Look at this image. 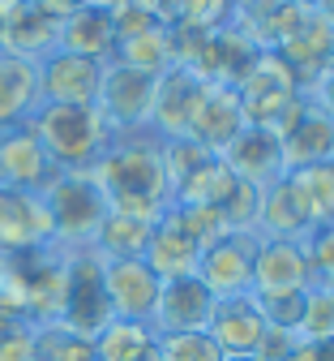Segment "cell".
<instances>
[{
	"label": "cell",
	"instance_id": "cell-33",
	"mask_svg": "<svg viewBox=\"0 0 334 361\" xmlns=\"http://www.w3.org/2000/svg\"><path fill=\"white\" fill-rule=\"evenodd\" d=\"M167 215L176 219V228L193 241L198 250H206V245H214L223 233H227V224H223V215L214 211V207H198V202H172L167 207Z\"/></svg>",
	"mask_w": 334,
	"mask_h": 361
},
{
	"label": "cell",
	"instance_id": "cell-42",
	"mask_svg": "<svg viewBox=\"0 0 334 361\" xmlns=\"http://www.w3.org/2000/svg\"><path fill=\"white\" fill-rule=\"evenodd\" d=\"M288 361H334V340H296Z\"/></svg>",
	"mask_w": 334,
	"mask_h": 361
},
{
	"label": "cell",
	"instance_id": "cell-17",
	"mask_svg": "<svg viewBox=\"0 0 334 361\" xmlns=\"http://www.w3.org/2000/svg\"><path fill=\"white\" fill-rule=\"evenodd\" d=\"M214 310V293L198 280V276H176L163 280L159 288V305H155V336H184V331H206Z\"/></svg>",
	"mask_w": 334,
	"mask_h": 361
},
{
	"label": "cell",
	"instance_id": "cell-38",
	"mask_svg": "<svg viewBox=\"0 0 334 361\" xmlns=\"http://www.w3.org/2000/svg\"><path fill=\"white\" fill-rule=\"evenodd\" d=\"M34 323L26 319H0V361H30Z\"/></svg>",
	"mask_w": 334,
	"mask_h": 361
},
{
	"label": "cell",
	"instance_id": "cell-4",
	"mask_svg": "<svg viewBox=\"0 0 334 361\" xmlns=\"http://www.w3.org/2000/svg\"><path fill=\"white\" fill-rule=\"evenodd\" d=\"M236 99H240L249 125L278 129L292 116V108L304 99V86L274 52H257V61L245 69L240 82H236Z\"/></svg>",
	"mask_w": 334,
	"mask_h": 361
},
{
	"label": "cell",
	"instance_id": "cell-48",
	"mask_svg": "<svg viewBox=\"0 0 334 361\" xmlns=\"http://www.w3.org/2000/svg\"><path fill=\"white\" fill-rule=\"evenodd\" d=\"M223 361H257V357H223Z\"/></svg>",
	"mask_w": 334,
	"mask_h": 361
},
{
	"label": "cell",
	"instance_id": "cell-28",
	"mask_svg": "<svg viewBox=\"0 0 334 361\" xmlns=\"http://www.w3.org/2000/svg\"><path fill=\"white\" fill-rule=\"evenodd\" d=\"M90 344H94V361H141V357L159 344V336H155L150 323L112 319Z\"/></svg>",
	"mask_w": 334,
	"mask_h": 361
},
{
	"label": "cell",
	"instance_id": "cell-39",
	"mask_svg": "<svg viewBox=\"0 0 334 361\" xmlns=\"http://www.w3.org/2000/svg\"><path fill=\"white\" fill-rule=\"evenodd\" d=\"M300 310H304V293H292V297H266L262 301V314L270 327H283V331H296L300 327Z\"/></svg>",
	"mask_w": 334,
	"mask_h": 361
},
{
	"label": "cell",
	"instance_id": "cell-20",
	"mask_svg": "<svg viewBox=\"0 0 334 361\" xmlns=\"http://www.w3.org/2000/svg\"><path fill=\"white\" fill-rule=\"evenodd\" d=\"M0 39H5V52L22 56V61H43L47 52L60 48V22L47 18L39 5L30 0H9L5 22H0Z\"/></svg>",
	"mask_w": 334,
	"mask_h": 361
},
{
	"label": "cell",
	"instance_id": "cell-24",
	"mask_svg": "<svg viewBox=\"0 0 334 361\" xmlns=\"http://www.w3.org/2000/svg\"><path fill=\"white\" fill-rule=\"evenodd\" d=\"M60 48L73 52V56H86V61H99L108 65L116 56V26H112V13L108 9H77L60 22Z\"/></svg>",
	"mask_w": 334,
	"mask_h": 361
},
{
	"label": "cell",
	"instance_id": "cell-31",
	"mask_svg": "<svg viewBox=\"0 0 334 361\" xmlns=\"http://www.w3.org/2000/svg\"><path fill=\"white\" fill-rule=\"evenodd\" d=\"M30 361H94V344L65 323H39Z\"/></svg>",
	"mask_w": 334,
	"mask_h": 361
},
{
	"label": "cell",
	"instance_id": "cell-35",
	"mask_svg": "<svg viewBox=\"0 0 334 361\" xmlns=\"http://www.w3.org/2000/svg\"><path fill=\"white\" fill-rule=\"evenodd\" d=\"M112 26H116V43H124V39H137V35L163 30L167 26V9L146 5V0H120V5L112 9Z\"/></svg>",
	"mask_w": 334,
	"mask_h": 361
},
{
	"label": "cell",
	"instance_id": "cell-45",
	"mask_svg": "<svg viewBox=\"0 0 334 361\" xmlns=\"http://www.w3.org/2000/svg\"><path fill=\"white\" fill-rule=\"evenodd\" d=\"M90 5H94V9H108V13H112V9L120 5V0H90Z\"/></svg>",
	"mask_w": 334,
	"mask_h": 361
},
{
	"label": "cell",
	"instance_id": "cell-37",
	"mask_svg": "<svg viewBox=\"0 0 334 361\" xmlns=\"http://www.w3.org/2000/svg\"><path fill=\"white\" fill-rule=\"evenodd\" d=\"M300 250H304V258H309L313 280L334 276V219H330V224H313V228L300 237Z\"/></svg>",
	"mask_w": 334,
	"mask_h": 361
},
{
	"label": "cell",
	"instance_id": "cell-1",
	"mask_svg": "<svg viewBox=\"0 0 334 361\" xmlns=\"http://www.w3.org/2000/svg\"><path fill=\"white\" fill-rule=\"evenodd\" d=\"M90 176L99 180V190H103L112 211L159 219L172 207V180H167V164H163V142L150 129L112 138V147L90 168Z\"/></svg>",
	"mask_w": 334,
	"mask_h": 361
},
{
	"label": "cell",
	"instance_id": "cell-47",
	"mask_svg": "<svg viewBox=\"0 0 334 361\" xmlns=\"http://www.w3.org/2000/svg\"><path fill=\"white\" fill-rule=\"evenodd\" d=\"M146 5H159V9H167V5H172V0H146Z\"/></svg>",
	"mask_w": 334,
	"mask_h": 361
},
{
	"label": "cell",
	"instance_id": "cell-3",
	"mask_svg": "<svg viewBox=\"0 0 334 361\" xmlns=\"http://www.w3.org/2000/svg\"><path fill=\"white\" fill-rule=\"evenodd\" d=\"M43 207L52 219L56 250H90L112 211L90 172H56L52 185L43 190Z\"/></svg>",
	"mask_w": 334,
	"mask_h": 361
},
{
	"label": "cell",
	"instance_id": "cell-36",
	"mask_svg": "<svg viewBox=\"0 0 334 361\" xmlns=\"http://www.w3.org/2000/svg\"><path fill=\"white\" fill-rule=\"evenodd\" d=\"M159 361H223V348L206 331L159 336Z\"/></svg>",
	"mask_w": 334,
	"mask_h": 361
},
{
	"label": "cell",
	"instance_id": "cell-29",
	"mask_svg": "<svg viewBox=\"0 0 334 361\" xmlns=\"http://www.w3.org/2000/svg\"><path fill=\"white\" fill-rule=\"evenodd\" d=\"M112 61H120V65H129V69H141V73H155V78L167 73V69L176 65L167 26H163V30H150V35H137V39L116 43V56H112Z\"/></svg>",
	"mask_w": 334,
	"mask_h": 361
},
{
	"label": "cell",
	"instance_id": "cell-15",
	"mask_svg": "<svg viewBox=\"0 0 334 361\" xmlns=\"http://www.w3.org/2000/svg\"><path fill=\"white\" fill-rule=\"evenodd\" d=\"M202 78L184 65H172L167 73H159V86H155V104H150V133L159 142H176L188 133V121H193V108L202 99Z\"/></svg>",
	"mask_w": 334,
	"mask_h": 361
},
{
	"label": "cell",
	"instance_id": "cell-18",
	"mask_svg": "<svg viewBox=\"0 0 334 361\" xmlns=\"http://www.w3.org/2000/svg\"><path fill=\"white\" fill-rule=\"evenodd\" d=\"M313 284V271H309V258L300 250V241H266L257 245V258H253V297L266 301V297H292V293H304Z\"/></svg>",
	"mask_w": 334,
	"mask_h": 361
},
{
	"label": "cell",
	"instance_id": "cell-11",
	"mask_svg": "<svg viewBox=\"0 0 334 361\" xmlns=\"http://www.w3.org/2000/svg\"><path fill=\"white\" fill-rule=\"evenodd\" d=\"M270 331L262 301L253 293H231V297H214L206 336L223 348V357H253L262 336Z\"/></svg>",
	"mask_w": 334,
	"mask_h": 361
},
{
	"label": "cell",
	"instance_id": "cell-40",
	"mask_svg": "<svg viewBox=\"0 0 334 361\" xmlns=\"http://www.w3.org/2000/svg\"><path fill=\"white\" fill-rule=\"evenodd\" d=\"M296 331H283V327H270L266 336H262V344H257V361H288V353L296 348Z\"/></svg>",
	"mask_w": 334,
	"mask_h": 361
},
{
	"label": "cell",
	"instance_id": "cell-30",
	"mask_svg": "<svg viewBox=\"0 0 334 361\" xmlns=\"http://www.w3.org/2000/svg\"><path fill=\"white\" fill-rule=\"evenodd\" d=\"M296 180V190L313 215V224H330L334 219V159L309 164V168H292L288 172Z\"/></svg>",
	"mask_w": 334,
	"mask_h": 361
},
{
	"label": "cell",
	"instance_id": "cell-46",
	"mask_svg": "<svg viewBox=\"0 0 334 361\" xmlns=\"http://www.w3.org/2000/svg\"><path fill=\"white\" fill-rule=\"evenodd\" d=\"M141 361H159V344H155V348H150L146 357H141Z\"/></svg>",
	"mask_w": 334,
	"mask_h": 361
},
{
	"label": "cell",
	"instance_id": "cell-23",
	"mask_svg": "<svg viewBox=\"0 0 334 361\" xmlns=\"http://www.w3.org/2000/svg\"><path fill=\"white\" fill-rule=\"evenodd\" d=\"M274 56L300 78V86H309L317 73H326V69L334 65V26H330L321 13H309V18L300 22V30L283 43Z\"/></svg>",
	"mask_w": 334,
	"mask_h": 361
},
{
	"label": "cell",
	"instance_id": "cell-9",
	"mask_svg": "<svg viewBox=\"0 0 334 361\" xmlns=\"http://www.w3.org/2000/svg\"><path fill=\"white\" fill-rule=\"evenodd\" d=\"M257 245H262L257 233H223L214 245L202 250V258H198V280H202L214 297L249 293V288H253V258H257Z\"/></svg>",
	"mask_w": 334,
	"mask_h": 361
},
{
	"label": "cell",
	"instance_id": "cell-22",
	"mask_svg": "<svg viewBox=\"0 0 334 361\" xmlns=\"http://www.w3.org/2000/svg\"><path fill=\"white\" fill-rule=\"evenodd\" d=\"M257 61V48L236 30V26H223L214 35L202 39V48L193 56V65H184V69H193L202 82H223V86H236L245 78V69Z\"/></svg>",
	"mask_w": 334,
	"mask_h": 361
},
{
	"label": "cell",
	"instance_id": "cell-44",
	"mask_svg": "<svg viewBox=\"0 0 334 361\" xmlns=\"http://www.w3.org/2000/svg\"><path fill=\"white\" fill-rule=\"evenodd\" d=\"M313 13H321V18L334 26V0H313Z\"/></svg>",
	"mask_w": 334,
	"mask_h": 361
},
{
	"label": "cell",
	"instance_id": "cell-27",
	"mask_svg": "<svg viewBox=\"0 0 334 361\" xmlns=\"http://www.w3.org/2000/svg\"><path fill=\"white\" fill-rule=\"evenodd\" d=\"M150 233H155V219L129 215V211H108L99 237H94V250H99L103 258H141Z\"/></svg>",
	"mask_w": 334,
	"mask_h": 361
},
{
	"label": "cell",
	"instance_id": "cell-2",
	"mask_svg": "<svg viewBox=\"0 0 334 361\" xmlns=\"http://www.w3.org/2000/svg\"><path fill=\"white\" fill-rule=\"evenodd\" d=\"M26 125L56 172H90L116 138L94 104H39Z\"/></svg>",
	"mask_w": 334,
	"mask_h": 361
},
{
	"label": "cell",
	"instance_id": "cell-7",
	"mask_svg": "<svg viewBox=\"0 0 334 361\" xmlns=\"http://www.w3.org/2000/svg\"><path fill=\"white\" fill-rule=\"evenodd\" d=\"M103 288H108L112 319L150 323L163 280L146 267V258H103Z\"/></svg>",
	"mask_w": 334,
	"mask_h": 361
},
{
	"label": "cell",
	"instance_id": "cell-21",
	"mask_svg": "<svg viewBox=\"0 0 334 361\" xmlns=\"http://www.w3.org/2000/svg\"><path fill=\"white\" fill-rule=\"evenodd\" d=\"M313 228V215L296 190L292 176H278L274 185L262 190V207H257V237L266 241H300Z\"/></svg>",
	"mask_w": 334,
	"mask_h": 361
},
{
	"label": "cell",
	"instance_id": "cell-19",
	"mask_svg": "<svg viewBox=\"0 0 334 361\" xmlns=\"http://www.w3.org/2000/svg\"><path fill=\"white\" fill-rule=\"evenodd\" d=\"M249 121H245V108L236 99V86H223V82H206L202 86V99L193 108V121H188V133L184 138H193L198 147L223 155V147L240 133Z\"/></svg>",
	"mask_w": 334,
	"mask_h": 361
},
{
	"label": "cell",
	"instance_id": "cell-43",
	"mask_svg": "<svg viewBox=\"0 0 334 361\" xmlns=\"http://www.w3.org/2000/svg\"><path fill=\"white\" fill-rule=\"evenodd\" d=\"M30 5H39L47 18H56V22H65L69 13H77V9H86L90 0H30Z\"/></svg>",
	"mask_w": 334,
	"mask_h": 361
},
{
	"label": "cell",
	"instance_id": "cell-16",
	"mask_svg": "<svg viewBox=\"0 0 334 361\" xmlns=\"http://www.w3.org/2000/svg\"><path fill=\"white\" fill-rule=\"evenodd\" d=\"M274 133L283 138V159H288V172L292 168L321 164V159H334V116L321 112L309 95L292 108V116L283 121Z\"/></svg>",
	"mask_w": 334,
	"mask_h": 361
},
{
	"label": "cell",
	"instance_id": "cell-50",
	"mask_svg": "<svg viewBox=\"0 0 334 361\" xmlns=\"http://www.w3.org/2000/svg\"><path fill=\"white\" fill-rule=\"evenodd\" d=\"M231 5H245V0H231Z\"/></svg>",
	"mask_w": 334,
	"mask_h": 361
},
{
	"label": "cell",
	"instance_id": "cell-32",
	"mask_svg": "<svg viewBox=\"0 0 334 361\" xmlns=\"http://www.w3.org/2000/svg\"><path fill=\"white\" fill-rule=\"evenodd\" d=\"M231 18H236L231 0H172L167 5L172 26H188V30H202V35H214V30L231 26Z\"/></svg>",
	"mask_w": 334,
	"mask_h": 361
},
{
	"label": "cell",
	"instance_id": "cell-34",
	"mask_svg": "<svg viewBox=\"0 0 334 361\" xmlns=\"http://www.w3.org/2000/svg\"><path fill=\"white\" fill-rule=\"evenodd\" d=\"M300 340H334V293L313 280L304 288V310H300V327H296Z\"/></svg>",
	"mask_w": 334,
	"mask_h": 361
},
{
	"label": "cell",
	"instance_id": "cell-12",
	"mask_svg": "<svg viewBox=\"0 0 334 361\" xmlns=\"http://www.w3.org/2000/svg\"><path fill=\"white\" fill-rule=\"evenodd\" d=\"M39 104H94L103 86V65L65 48L47 52L39 65Z\"/></svg>",
	"mask_w": 334,
	"mask_h": 361
},
{
	"label": "cell",
	"instance_id": "cell-25",
	"mask_svg": "<svg viewBox=\"0 0 334 361\" xmlns=\"http://www.w3.org/2000/svg\"><path fill=\"white\" fill-rule=\"evenodd\" d=\"M39 108V69L34 61L0 52V129L26 125Z\"/></svg>",
	"mask_w": 334,
	"mask_h": 361
},
{
	"label": "cell",
	"instance_id": "cell-41",
	"mask_svg": "<svg viewBox=\"0 0 334 361\" xmlns=\"http://www.w3.org/2000/svg\"><path fill=\"white\" fill-rule=\"evenodd\" d=\"M304 95H309L321 112H330V116H334V65H330L326 73H317V78L304 86Z\"/></svg>",
	"mask_w": 334,
	"mask_h": 361
},
{
	"label": "cell",
	"instance_id": "cell-5",
	"mask_svg": "<svg viewBox=\"0 0 334 361\" xmlns=\"http://www.w3.org/2000/svg\"><path fill=\"white\" fill-rule=\"evenodd\" d=\"M60 323L94 340L112 323V305L103 288V254L99 250H65V310Z\"/></svg>",
	"mask_w": 334,
	"mask_h": 361
},
{
	"label": "cell",
	"instance_id": "cell-8",
	"mask_svg": "<svg viewBox=\"0 0 334 361\" xmlns=\"http://www.w3.org/2000/svg\"><path fill=\"white\" fill-rule=\"evenodd\" d=\"M52 219H47L43 194L0 190V258H22L52 250Z\"/></svg>",
	"mask_w": 334,
	"mask_h": 361
},
{
	"label": "cell",
	"instance_id": "cell-10",
	"mask_svg": "<svg viewBox=\"0 0 334 361\" xmlns=\"http://www.w3.org/2000/svg\"><path fill=\"white\" fill-rule=\"evenodd\" d=\"M227 164V172L236 180H245L253 190H266L274 185L278 176H288V159H283V138L274 129H262V125H245L236 138L223 147L219 155Z\"/></svg>",
	"mask_w": 334,
	"mask_h": 361
},
{
	"label": "cell",
	"instance_id": "cell-49",
	"mask_svg": "<svg viewBox=\"0 0 334 361\" xmlns=\"http://www.w3.org/2000/svg\"><path fill=\"white\" fill-rule=\"evenodd\" d=\"M321 284H326V288H330V293H334V276H326V280H321Z\"/></svg>",
	"mask_w": 334,
	"mask_h": 361
},
{
	"label": "cell",
	"instance_id": "cell-26",
	"mask_svg": "<svg viewBox=\"0 0 334 361\" xmlns=\"http://www.w3.org/2000/svg\"><path fill=\"white\" fill-rule=\"evenodd\" d=\"M146 267L155 271L159 280H176V276H198V258H202V250L188 241L180 228H176V219L163 211L159 219H155V233H150V241H146Z\"/></svg>",
	"mask_w": 334,
	"mask_h": 361
},
{
	"label": "cell",
	"instance_id": "cell-6",
	"mask_svg": "<svg viewBox=\"0 0 334 361\" xmlns=\"http://www.w3.org/2000/svg\"><path fill=\"white\" fill-rule=\"evenodd\" d=\"M155 86H159L155 73L129 69L120 61H108L103 65V86H99L94 108L103 112V121H108V129L116 133V138H120V133H141V129L150 125Z\"/></svg>",
	"mask_w": 334,
	"mask_h": 361
},
{
	"label": "cell",
	"instance_id": "cell-51",
	"mask_svg": "<svg viewBox=\"0 0 334 361\" xmlns=\"http://www.w3.org/2000/svg\"><path fill=\"white\" fill-rule=\"evenodd\" d=\"M309 5H313V0H309Z\"/></svg>",
	"mask_w": 334,
	"mask_h": 361
},
{
	"label": "cell",
	"instance_id": "cell-14",
	"mask_svg": "<svg viewBox=\"0 0 334 361\" xmlns=\"http://www.w3.org/2000/svg\"><path fill=\"white\" fill-rule=\"evenodd\" d=\"M309 13H313L309 0H245V5H236L231 26L240 30L257 52H278L283 43L300 30V22Z\"/></svg>",
	"mask_w": 334,
	"mask_h": 361
},
{
	"label": "cell",
	"instance_id": "cell-13",
	"mask_svg": "<svg viewBox=\"0 0 334 361\" xmlns=\"http://www.w3.org/2000/svg\"><path fill=\"white\" fill-rule=\"evenodd\" d=\"M52 159L43 142L34 138L30 125L0 129V190H22V194H43L52 185Z\"/></svg>",
	"mask_w": 334,
	"mask_h": 361
}]
</instances>
